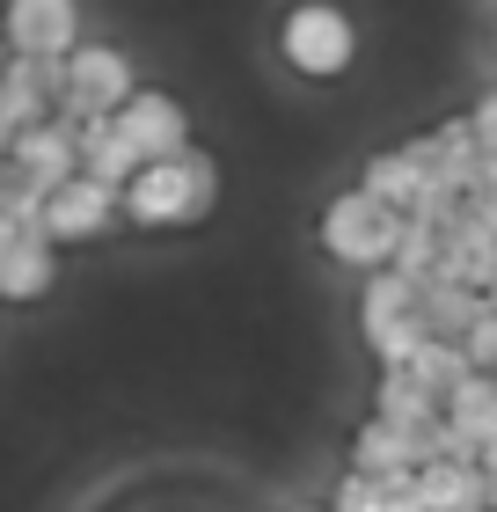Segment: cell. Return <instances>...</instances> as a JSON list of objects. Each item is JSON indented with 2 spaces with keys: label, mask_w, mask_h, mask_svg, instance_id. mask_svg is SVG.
Masks as SVG:
<instances>
[{
  "label": "cell",
  "mask_w": 497,
  "mask_h": 512,
  "mask_svg": "<svg viewBox=\"0 0 497 512\" xmlns=\"http://www.w3.org/2000/svg\"><path fill=\"white\" fill-rule=\"evenodd\" d=\"M483 300H490V308H497V278H490V286H483Z\"/></svg>",
  "instance_id": "603a6c76"
},
{
  "label": "cell",
  "mask_w": 497,
  "mask_h": 512,
  "mask_svg": "<svg viewBox=\"0 0 497 512\" xmlns=\"http://www.w3.org/2000/svg\"><path fill=\"white\" fill-rule=\"evenodd\" d=\"M132 59L117 52V44H74L66 52V96H59V110L66 118H110V110H125L132 103Z\"/></svg>",
  "instance_id": "5b68a950"
},
{
  "label": "cell",
  "mask_w": 497,
  "mask_h": 512,
  "mask_svg": "<svg viewBox=\"0 0 497 512\" xmlns=\"http://www.w3.org/2000/svg\"><path fill=\"white\" fill-rule=\"evenodd\" d=\"M212 205H220V169H212V154H176V161H147L132 183H125V220L132 227H191L205 220Z\"/></svg>",
  "instance_id": "6da1fadb"
},
{
  "label": "cell",
  "mask_w": 497,
  "mask_h": 512,
  "mask_svg": "<svg viewBox=\"0 0 497 512\" xmlns=\"http://www.w3.org/2000/svg\"><path fill=\"white\" fill-rule=\"evenodd\" d=\"M8 44L37 59H66L81 44V8L74 0H8Z\"/></svg>",
  "instance_id": "9c48e42d"
},
{
  "label": "cell",
  "mask_w": 497,
  "mask_h": 512,
  "mask_svg": "<svg viewBox=\"0 0 497 512\" xmlns=\"http://www.w3.org/2000/svg\"><path fill=\"white\" fill-rule=\"evenodd\" d=\"M117 118L132 125V139L147 147V161H176L191 154V118H183L176 96H161V88H132V103L117 110Z\"/></svg>",
  "instance_id": "30bf717a"
},
{
  "label": "cell",
  "mask_w": 497,
  "mask_h": 512,
  "mask_svg": "<svg viewBox=\"0 0 497 512\" xmlns=\"http://www.w3.org/2000/svg\"><path fill=\"white\" fill-rule=\"evenodd\" d=\"M125 213V191L117 183H103V176H66L52 198H44V235H52L59 249H74V242H96V235H110V220Z\"/></svg>",
  "instance_id": "8992f818"
},
{
  "label": "cell",
  "mask_w": 497,
  "mask_h": 512,
  "mask_svg": "<svg viewBox=\"0 0 497 512\" xmlns=\"http://www.w3.org/2000/svg\"><path fill=\"white\" fill-rule=\"evenodd\" d=\"M52 278H59V242L44 235V227H30V235H0V293H8V300L52 293Z\"/></svg>",
  "instance_id": "8fae6325"
},
{
  "label": "cell",
  "mask_w": 497,
  "mask_h": 512,
  "mask_svg": "<svg viewBox=\"0 0 497 512\" xmlns=\"http://www.w3.org/2000/svg\"><path fill=\"white\" fill-rule=\"evenodd\" d=\"M395 264L410 271V278H432V271L446 264V227H432V220H417V213H410V227H402V249H395Z\"/></svg>",
  "instance_id": "d6986e66"
},
{
  "label": "cell",
  "mask_w": 497,
  "mask_h": 512,
  "mask_svg": "<svg viewBox=\"0 0 497 512\" xmlns=\"http://www.w3.org/2000/svg\"><path fill=\"white\" fill-rule=\"evenodd\" d=\"M402 227H410V213H402L395 198H381L373 183H359V191H337L322 213V249L337 256L344 271H388L395 249H402Z\"/></svg>",
  "instance_id": "7a4b0ae2"
},
{
  "label": "cell",
  "mask_w": 497,
  "mask_h": 512,
  "mask_svg": "<svg viewBox=\"0 0 497 512\" xmlns=\"http://www.w3.org/2000/svg\"><path fill=\"white\" fill-rule=\"evenodd\" d=\"M410 374H417V381H432L439 395H454L468 374H476V359H468V344H461V337H424V352L410 359Z\"/></svg>",
  "instance_id": "ac0fdd59"
},
{
  "label": "cell",
  "mask_w": 497,
  "mask_h": 512,
  "mask_svg": "<svg viewBox=\"0 0 497 512\" xmlns=\"http://www.w3.org/2000/svg\"><path fill=\"white\" fill-rule=\"evenodd\" d=\"M278 52H286L293 74L307 81H337L351 52H359V30H351L344 8H329V0H300V8H286V22H278Z\"/></svg>",
  "instance_id": "277c9868"
},
{
  "label": "cell",
  "mask_w": 497,
  "mask_h": 512,
  "mask_svg": "<svg viewBox=\"0 0 497 512\" xmlns=\"http://www.w3.org/2000/svg\"><path fill=\"white\" fill-rule=\"evenodd\" d=\"M468 359H476L483 374H497V308L476 315V330H468Z\"/></svg>",
  "instance_id": "ffe728a7"
},
{
  "label": "cell",
  "mask_w": 497,
  "mask_h": 512,
  "mask_svg": "<svg viewBox=\"0 0 497 512\" xmlns=\"http://www.w3.org/2000/svg\"><path fill=\"white\" fill-rule=\"evenodd\" d=\"M81 169L125 191V183H132L139 169H147V147H139V139H132V125L110 110V118H88V125H81Z\"/></svg>",
  "instance_id": "7c38bea8"
},
{
  "label": "cell",
  "mask_w": 497,
  "mask_h": 512,
  "mask_svg": "<svg viewBox=\"0 0 497 512\" xmlns=\"http://www.w3.org/2000/svg\"><path fill=\"white\" fill-rule=\"evenodd\" d=\"M59 96H66V59L15 52L8 74H0V139L30 132V125H44V118H59Z\"/></svg>",
  "instance_id": "52a82bcc"
},
{
  "label": "cell",
  "mask_w": 497,
  "mask_h": 512,
  "mask_svg": "<svg viewBox=\"0 0 497 512\" xmlns=\"http://www.w3.org/2000/svg\"><path fill=\"white\" fill-rule=\"evenodd\" d=\"M8 169H22L30 183H44V191H59L66 176H81V118H44L30 132L8 139Z\"/></svg>",
  "instance_id": "ba28073f"
},
{
  "label": "cell",
  "mask_w": 497,
  "mask_h": 512,
  "mask_svg": "<svg viewBox=\"0 0 497 512\" xmlns=\"http://www.w3.org/2000/svg\"><path fill=\"white\" fill-rule=\"evenodd\" d=\"M373 410L395 417V425H432V417H446V395L432 381H417L410 366H388L381 388H373Z\"/></svg>",
  "instance_id": "9a60e30c"
},
{
  "label": "cell",
  "mask_w": 497,
  "mask_h": 512,
  "mask_svg": "<svg viewBox=\"0 0 497 512\" xmlns=\"http://www.w3.org/2000/svg\"><path fill=\"white\" fill-rule=\"evenodd\" d=\"M446 417H454L476 447H490V439H497V374H483V366H476V374L446 395Z\"/></svg>",
  "instance_id": "2e32d148"
},
{
  "label": "cell",
  "mask_w": 497,
  "mask_h": 512,
  "mask_svg": "<svg viewBox=\"0 0 497 512\" xmlns=\"http://www.w3.org/2000/svg\"><path fill=\"white\" fill-rule=\"evenodd\" d=\"M359 330L373 344V359L381 366H410L424 352V315H417V278L388 264V271H366V300H359Z\"/></svg>",
  "instance_id": "3957f363"
},
{
  "label": "cell",
  "mask_w": 497,
  "mask_h": 512,
  "mask_svg": "<svg viewBox=\"0 0 497 512\" xmlns=\"http://www.w3.org/2000/svg\"><path fill=\"white\" fill-rule=\"evenodd\" d=\"M329 512H373V476L351 469V476L337 483V505H329Z\"/></svg>",
  "instance_id": "44dd1931"
},
{
  "label": "cell",
  "mask_w": 497,
  "mask_h": 512,
  "mask_svg": "<svg viewBox=\"0 0 497 512\" xmlns=\"http://www.w3.org/2000/svg\"><path fill=\"white\" fill-rule=\"evenodd\" d=\"M417 476H424V505H432V512H490V476H483V461L432 454Z\"/></svg>",
  "instance_id": "4fadbf2b"
},
{
  "label": "cell",
  "mask_w": 497,
  "mask_h": 512,
  "mask_svg": "<svg viewBox=\"0 0 497 512\" xmlns=\"http://www.w3.org/2000/svg\"><path fill=\"white\" fill-rule=\"evenodd\" d=\"M366 183H373L381 198H395L402 213H410V205H417V191L432 183V169L417 161V147H388V154H373V161H366Z\"/></svg>",
  "instance_id": "e0dca14e"
},
{
  "label": "cell",
  "mask_w": 497,
  "mask_h": 512,
  "mask_svg": "<svg viewBox=\"0 0 497 512\" xmlns=\"http://www.w3.org/2000/svg\"><path fill=\"white\" fill-rule=\"evenodd\" d=\"M483 308H490V300L476 286H461V278H446V271L417 278V315H424V330H432V337H461L468 344V330H476Z\"/></svg>",
  "instance_id": "5bb4252c"
},
{
  "label": "cell",
  "mask_w": 497,
  "mask_h": 512,
  "mask_svg": "<svg viewBox=\"0 0 497 512\" xmlns=\"http://www.w3.org/2000/svg\"><path fill=\"white\" fill-rule=\"evenodd\" d=\"M468 118H476V139H483V154H497V96H483L476 110H468Z\"/></svg>",
  "instance_id": "7402d4cb"
}]
</instances>
